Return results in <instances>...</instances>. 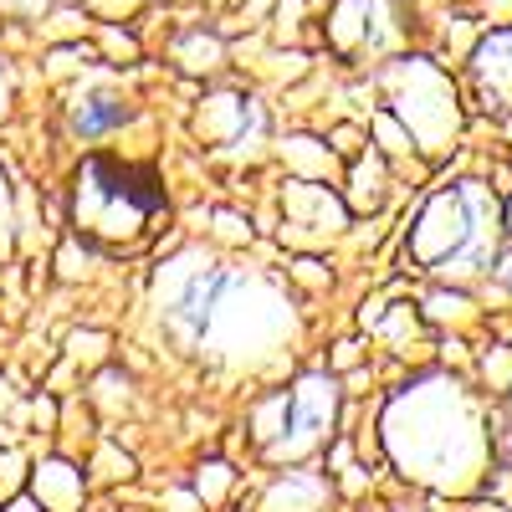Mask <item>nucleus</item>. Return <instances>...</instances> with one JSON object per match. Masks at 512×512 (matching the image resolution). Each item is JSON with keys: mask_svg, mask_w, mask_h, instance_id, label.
Segmentation results:
<instances>
[{"mask_svg": "<svg viewBox=\"0 0 512 512\" xmlns=\"http://www.w3.org/2000/svg\"><path fill=\"white\" fill-rule=\"evenodd\" d=\"M164 180L154 164L88 154L72 175V226L88 246H134L149 236V226L164 216Z\"/></svg>", "mask_w": 512, "mask_h": 512, "instance_id": "f257e3e1", "label": "nucleus"}, {"mask_svg": "<svg viewBox=\"0 0 512 512\" xmlns=\"http://www.w3.org/2000/svg\"><path fill=\"white\" fill-rule=\"evenodd\" d=\"M492 236H497V205L487 200V190L456 185L425 205V216L410 236V251L431 272L472 277V272L492 267Z\"/></svg>", "mask_w": 512, "mask_h": 512, "instance_id": "f03ea898", "label": "nucleus"}, {"mask_svg": "<svg viewBox=\"0 0 512 512\" xmlns=\"http://www.w3.org/2000/svg\"><path fill=\"white\" fill-rule=\"evenodd\" d=\"M338 420V384L328 374H303L292 390L256 405V446L267 461H303L313 456Z\"/></svg>", "mask_w": 512, "mask_h": 512, "instance_id": "7ed1b4c3", "label": "nucleus"}, {"mask_svg": "<svg viewBox=\"0 0 512 512\" xmlns=\"http://www.w3.org/2000/svg\"><path fill=\"white\" fill-rule=\"evenodd\" d=\"M226 287H231V277L216 262H205V256H180V262H169L164 277H159L164 323L195 344V338H205V328L216 323V308L226 303Z\"/></svg>", "mask_w": 512, "mask_h": 512, "instance_id": "20e7f679", "label": "nucleus"}, {"mask_svg": "<svg viewBox=\"0 0 512 512\" xmlns=\"http://www.w3.org/2000/svg\"><path fill=\"white\" fill-rule=\"evenodd\" d=\"M128 118H134V108H128L118 93H103V88L77 93V98L67 103V123H72L77 139H108L113 128H123Z\"/></svg>", "mask_w": 512, "mask_h": 512, "instance_id": "39448f33", "label": "nucleus"}, {"mask_svg": "<svg viewBox=\"0 0 512 512\" xmlns=\"http://www.w3.org/2000/svg\"><path fill=\"white\" fill-rule=\"evenodd\" d=\"M328 497H333V487H328V477L318 472V466H292L282 482L267 487L262 512H323Z\"/></svg>", "mask_w": 512, "mask_h": 512, "instance_id": "423d86ee", "label": "nucleus"}, {"mask_svg": "<svg viewBox=\"0 0 512 512\" xmlns=\"http://www.w3.org/2000/svg\"><path fill=\"white\" fill-rule=\"evenodd\" d=\"M472 72L482 82V98L487 103H497V108L512 103V31H492L482 41L477 57H472Z\"/></svg>", "mask_w": 512, "mask_h": 512, "instance_id": "0eeeda50", "label": "nucleus"}, {"mask_svg": "<svg viewBox=\"0 0 512 512\" xmlns=\"http://www.w3.org/2000/svg\"><path fill=\"white\" fill-rule=\"evenodd\" d=\"M36 502L52 507V512H72L82 502V477L72 472V466H62V461L41 466L36 472Z\"/></svg>", "mask_w": 512, "mask_h": 512, "instance_id": "6e6552de", "label": "nucleus"}, {"mask_svg": "<svg viewBox=\"0 0 512 512\" xmlns=\"http://www.w3.org/2000/svg\"><path fill=\"white\" fill-rule=\"evenodd\" d=\"M180 62H185L190 72H210V67L221 62V41H216V36H205V31L185 36V41H180Z\"/></svg>", "mask_w": 512, "mask_h": 512, "instance_id": "1a4fd4ad", "label": "nucleus"}, {"mask_svg": "<svg viewBox=\"0 0 512 512\" xmlns=\"http://www.w3.org/2000/svg\"><path fill=\"white\" fill-rule=\"evenodd\" d=\"M226 487H231V472H226L221 461H210L205 472H200V497H205V502H216V497H221Z\"/></svg>", "mask_w": 512, "mask_h": 512, "instance_id": "9d476101", "label": "nucleus"}, {"mask_svg": "<svg viewBox=\"0 0 512 512\" xmlns=\"http://www.w3.org/2000/svg\"><path fill=\"white\" fill-rule=\"evenodd\" d=\"M0 6H6V11H16V16H41V11L52 6V0H0Z\"/></svg>", "mask_w": 512, "mask_h": 512, "instance_id": "9b49d317", "label": "nucleus"}, {"mask_svg": "<svg viewBox=\"0 0 512 512\" xmlns=\"http://www.w3.org/2000/svg\"><path fill=\"white\" fill-rule=\"evenodd\" d=\"M497 282H502V287H507V292H512V256H507V262H502V267H497Z\"/></svg>", "mask_w": 512, "mask_h": 512, "instance_id": "f8f14e48", "label": "nucleus"}, {"mask_svg": "<svg viewBox=\"0 0 512 512\" xmlns=\"http://www.w3.org/2000/svg\"><path fill=\"white\" fill-rule=\"evenodd\" d=\"M0 113H6V72H0Z\"/></svg>", "mask_w": 512, "mask_h": 512, "instance_id": "ddd939ff", "label": "nucleus"}]
</instances>
